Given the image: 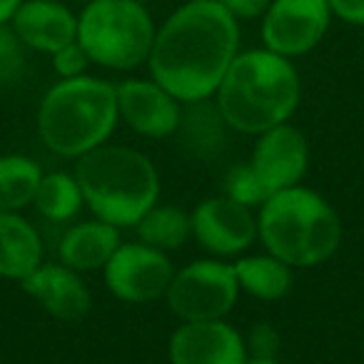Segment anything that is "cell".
<instances>
[{
  "mask_svg": "<svg viewBox=\"0 0 364 364\" xmlns=\"http://www.w3.org/2000/svg\"><path fill=\"white\" fill-rule=\"evenodd\" d=\"M157 26L140 0H90L77 13V43L90 65L132 73L147 65Z\"/></svg>",
  "mask_w": 364,
  "mask_h": 364,
  "instance_id": "6",
  "label": "cell"
},
{
  "mask_svg": "<svg viewBox=\"0 0 364 364\" xmlns=\"http://www.w3.org/2000/svg\"><path fill=\"white\" fill-rule=\"evenodd\" d=\"M120 245V228L92 218L65 230L60 245H58V257L63 264H68L80 274L95 272L110 262V257Z\"/></svg>",
  "mask_w": 364,
  "mask_h": 364,
  "instance_id": "16",
  "label": "cell"
},
{
  "mask_svg": "<svg viewBox=\"0 0 364 364\" xmlns=\"http://www.w3.org/2000/svg\"><path fill=\"white\" fill-rule=\"evenodd\" d=\"M170 364H245L247 344L228 319L182 322L167 342Z\"/></svg>",
  "mask_w": 364,
  "mask_h": 364,
  "instance_id": "13",
  "label": "cell"
},
{
  "mask_svg": "<svg viewBox=\"0 0 364 364\" xmlns=\"http://www.w3.org/2000/svg\"><path fill=\"white\" fill-rule=\"evenodd\" d=\"M43 264V240L21 213H0V277L23 282Z\"/></svg>",
  "mask_w": 364,
  "mask_h": 364,
  "instance_id": "17",
  "label": "cell"
},
{
  "mask_svg": "<svg viewBox=\"0 0 364 364\" xmlns=\"http://www.w3.org/2000/svg\"><path fill=\"white\" fill-rule=\"evenodd\" d=\"M120 122L117 90L95 75L60 77L38 105L36 125L43 145L60 157L87 155L105 145Z\"/></svg>",
  "mask_w": 364,
  "mask_h": 364,
  "instance_id": "3",
  "label": "cell"
},
{
  "mask_svg": "<svg viewBox=\"0 0 364 364\" xmlns=\"http://www.w3.org/2000/svg\"><path fill=\"white\" fill-rule=\"evenodd\" d=\"M53 70L58 73V77H77L85 75L87 65H90V58L85 55V50L80 48V43H70V46L60 48L58 53L50 55Z\"/></svg>",
  "mask_w": 364,
  "mask_h": 364,
  "instance_id": "26",
  "label": "cell"
},
{
  "mask_svg": "<svg viewBox=\"0 0 364 364\" xmlns=\"http://www.w3.org/2000/svg\"><path fill=\"white\" fill-rule=\"evenodd\" d=\"M33 208L50 223H68L85 208L80 182L73 172H48L38 185Z\"/></svg>",
  "mask_w": 364,
  "mask_h": 364,
  "instance_id": "21",
  "label": "cell"
},
{
  "mask_svg": "<svg viewBox=\"0 0 364 364\" xmlns=\"http://www.w3.org/2000/svg\"><path fill=\"white\" fill-rule=\"evenodd\" d=\"M120 120L132 132L150 140L177 135L182 122V105L170 90L152 77H125L115 85Z\"/></svg>",
  "mask_w": 364,
  "mask_h": 364,
  "instance_id": "12",
  "label": "cell"
},
{
  "mask_svg": "<svg viewBox=\"0 0 364 364\" xmlns=\"http://www.w3.org/2000/svg\"><path fill=\"white\" fill-rule=\"evenodd\" d=\"M218 3L240 23L259 21L269 6V0H218Z\"/></svg>",
  "mask_w": 364,
  "mask_h": 364,
  "instance_id": "27",
  "label": "cell"
},
{
  "mask_svg": "<svg viewBox=\"0 0 364 364\" xmlns=\"http://www.w3.org/2000/svg\"><path fill=\"white\" fill-rule=\"evenodd\" d=\"M105 287L120 302L145 304L165 297L175 267L162 250L145 242H122L102 267Z\"/></svg>",
  "mask_w": 364,
  "mask_h": 364,
  "instance_id": "9",
  "label": "cell"
},
{
  "mask_svg": "<svg viewBox=\"0 0 364 364\" xmlns=\"http://www.w3.org/2000/svg\"><path fill=\"white\" fill-rule=\"evenodd\" d=\"M225 195L245 208H262L269 198V193L259 182V177L255 175L250 162H240V165L230 167V172L225 175Z\"/></svg>",
  "mask_w": 364,
  "mask_h": 364,
  "instance_id": "23",
  "label": "cell"
},
{
  "mask_svg": "<svg viewBox=\"0 0 364 364\" xmlns=\"http://www.w3.org/2000/svg\"><path fill=\"white\" fill-rule=\"evenodd\" d=\"M259 21L262 48L294 60L324 41L334 18L327 0H269Z\"/></svg>",
  "mask_w": 364,
  "mask_h": 364,
  "instance_id": "8",
  "label": "cell"
},
{
  "mask_svg": "<svg viewBox=\"0 0 364 364\" xmlns=\"http://www.w3.org/2000/svg\"><path fill=\"white\" fill-rule=\"evenodd\" d=\"M225 130H228V122H225L218 105L210 97V100L188 102L185 105L177 135L188 137L190 147H195L198 155H208L220 145V140L225 142Z\"/></svg>",
  "mask_w": 364,
  "mask_h": 364,
  "instance_id": "22",
  "label": "cell"
},
{
  "mask_svg": "<svg viewBox=\"0 0 364 364\" xmlns=\"http://www.w3.org/2000/svg\"><path fill=\"white\" fill-rule=\"evenodd\" d=\"M21 6L23 0H0V26H11L13 16H16Z\"/></svg>",
  "mask_w": 364,
  "mask_h": 364,
  "instance_id": "29",
  "label": "cell"
},
{
  "mask_svg": "<svg viewBox=\"0 0 364 364\" xmlns=\"http://www.w3.org/2000/svg\"><path fill=\"white\" fill-rule=\"evenodd\" d=\"M28 48L11 26H0V87L16 85L26 77Z\"/></svg>",
  "mask_w": 364,
  "mask_h": 364,
  "instance_id": "24",
  "label": "cell"
},
{
  "mask_svg": "<svg viewBox=\"0 0 364 364\" xmlns=\"http://www.w3.org/2000/svg\"><path fill=\"white\" fill-rule=\"evenodd\" d=\"M21 287L50 317L63 319V322H77V319L87 317L92 307V294L82 282L80 272L63 262H43L36 272L23 279Z\"/></svg>",
  "mask_w": 364,
  "mask_h": 364,
  "instance_id": "14",
  "label": "cell"
},
{
  "mask_svg": "<svg viewBox=\"0 0 364 364\" xmlns=\"http://www.w3.org/2000/svg\"><path fill=\"white\" fill-rule=\"evenodd\" d=\"M332 18L354 28H364V0H327Z\"/></svg>",
  "mask_w": 364,
  "mask_h": 364,
  "instance_id": "28",
  "label": "cell"
},
{
  "mask_svg": "<svg viewBox=\"0 0 364 364\" xmlns=\"http://www.w3.org/2000/svg\"><path fill=\"white\" fill-rule=\"evenodd\" d=\"M43 167L28 155H0V213H23L33 205Z\"/></svg>",
  "mask_w": 364,
  "mask_h": 364,
  "instance_id": "19",
  "label": "cell"
},
{
  "mask_svg": "<svg viewBox=\"0 0 364 364\" xmlns=\"http://www.w3.org/2000/svg\"><path fill=\"white\" fill-rule=\"evenodd\" d=\"M344 237L337 210L309 188L274 193L257 213V240L289 267H317L337 255Z\"/></svg>",
  "mask_w": 364,
  "mask_h": 364,
  "instance_id": "5",
  "label": "cell"
},
{
  "mask_svg": "<svg viewBox=\"0 0 364 364\" xmlns=\"http://www.w3.org/2000/svg\"><path fill=\"white\" fill-rule=\"evenodd\" d=\"M11 28L28 50L53 55L77 41V13L63 0H23Z\"/></svg>",
  "mask_w": 364,
  "mask_h": 364,
  "instance_id": "15",
  "label": "cell"
},
{
  "mask_svg": "<svg viewBox=\"0 0 364 364\" xmlns=\"http://www.w3.org/2000/svg\"><path fill=\"white\" fill-rule=\"evenodd\" d=\"M245 364H282L279 359H255V357H250Z\"/></svg>",
  "mask_w": 364,
  "mask_h": 364,
  "instance_id": "30",
  "label": "cell"
},
{
  "mask_svg": "<svg viewBox=\"0 0 364 364\" xmlns=\"http://www.w3.org/2000/svg\"><path fill=\"white\" fill-rule=\"evenodd\" d=\"M135 232L140 242L162 250V252H172L193 237V220H190V213H185L177 205L157 203L142 215V220L135 225Z\"/></svg>",
  "mask_w": 364,
  "mask_h": 364,
  "instance_id": "20",
  "label": "cell"
},
{
  "mask_svg": "<svg viewBox=\"0 0 364 364\" xmlns=\"http://www.w3.org/2000/svg\"><path fill=\"white\" fill-rule=\"evenodd\" d=\"M193 237L213 257H235L247 252L257 240V218L252 208L230 200L228 195L208 198L190 213Z\"/></svg>",
  "mask_w": 364,
  "mask_h": 364,
  "instance_id": "10",
  "label": "cell"
},
{
  "mask_svg": "<svg viewBox=\"0 0 364 364\" xmlns=\"http://www.w3.org/2000/svg\"><path fill=\"white\" fill-rule=\"evenodd\" d=\"M237 274L240 292L262 302H277L292 292L294 274L287 262L274 255H245L232 264Z\"/></svg>",
  "mask_w": 364,
  "mask_h": 364,
  "instance_id": "18",
  "label": "cell"
},
{
  "mask_svg": "<svg viewBox=\"0 0 364 364\" xmlns=\"http://www.w3.org/2000/svg\"><path fill=\"white\" fill-rule=\"evenodd\" d=\"M240 53V21L218 0H185L157 26L150 77L182 105L210 100Z\"/></svg>",
  "mask_w": 364,
  "mask_h": 364,
  "instance_id": "1",
  "label": "cell"
},
{
  "mask_svg": "<svg viewBox=\"0 0 364 364\" xmlns=\"http://www.w3.org/2000/svg\"><path fill=\"white\" fill-rule=\"evenodd\" d=\"M245 344H247V354L255 359H277L279 352V332L267 322H259L250 329V334L245 337Z\"/></svg>",
  "mask_w": 364,
  "mask_h": 364,
  "instance_id": "25",
  "label": "cell"
},
{
  "mask_svg": "<svg viewBox=\"0 0 364 364\" xmlns=\"http://www.w3.org/2000/svg\"><path fill=\"white\" fill-rule=\"evenodd\" d=\"M240 297L235 267L220 257L195 259L175 272L167 287V307L180 322L225 319Z\"/></svg>",
  "mask_w": 364,
  "mask_h": 364,
  "instance_id": "7",
  "label": "cell"
},
{
  "mask_svg": "<svg viewBox=\"0 0 364 364\" xmlns=\"http://www.w3.org/2000/svg\"><path fill=\"white\" fill-rule=\"evenodd\" d=\"M92 218L115 228H135L160 203V172L145 152L100 145L75 160V172Z\"/></svg>",
  "mask_w": 364,
  "mask_h": 364,
  "instance_id": "4",
  "label": "cell"
},
{
  "mask_svg": "<svg viewBox=\"0 0 364 364\" xmlns=\"http://www.w3.org/2000/svg\"><path fill=\"white\" fill-rule=\"evenodd\" d=\"M247 162L272 198L274 193L302 185L309 167V142L299 127L282 122L257 135Z\"/></svg>",
  "mask_w": 364,
  "mask_h": 364,
  "instance_id": "11",
  "label": "cell"
},
{
  "mask_svg": "<svg viewBox=\"0 0 364 364\" xmlns=\"http://www.w3.org/2000/svg\"><path fill=\"white\" fill-rule=\"evenodd\" d=\"M213 100L230 130L257 137L289 122L302 100V80L289 58L250 48L237 53Z\"/></svg>",
  "mask_w": 364,
  "mask_h": 364,
  "instance_id": "2",
  "label": "cell"
}]
</instances>
